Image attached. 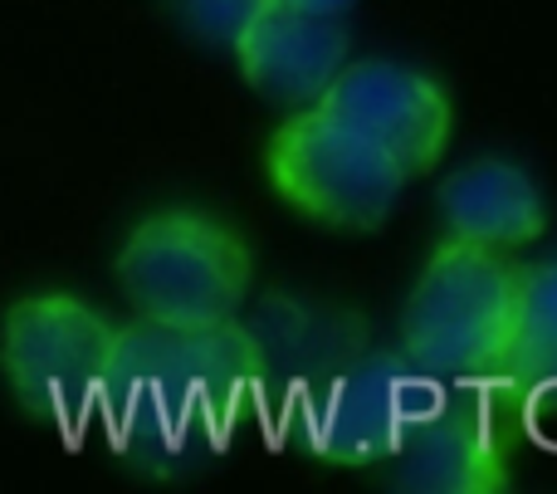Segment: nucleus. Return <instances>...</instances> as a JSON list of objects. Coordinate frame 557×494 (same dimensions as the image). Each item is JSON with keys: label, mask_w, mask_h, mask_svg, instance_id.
I'll list each match as a JSON object with an SVG mask.
<instances>
[{"label": "nucleus", "mask_w": 557, "mask_h": 494, "mask_svg": "<svg viewBox=\"0 0 557 494\" xmlns=\"http://www.w3.org/2000/svg\"><path fill=\"white\" fill-rule=\"evenodd\" d=\"M386 485L411 494H484L509 485L494 411L484 387H441L431 407L401 431L396 450L382 460Z\"/></svg>", "instance_id": "nucleus-8"}, {"label": "nucleus", "mask_w": 557, "mask_h": 494, "mask_svg": "<svg viewBox=\"0 0 557 494\" xmlns=\"http://www.w3.org/2000/svg\"><path fill=\"white\" fill-rule=\"evenodd\" d=\"M318 108L372 137L406 176L435 172L455 133L450 94L401 59H347Z\"/></svg>", "instance_id": "nucleus-7"}, {"label": "nucleus", "mask_w": 557, "mask_h": 494, "mask_svg": "<svg viewBox=\"0 0 557 494\" xmlns=\"http://www.w3.org/2000/svg\"><path fill=\"white\" fill-rule=\"evenodd\" d=\"M288 5L323 10V15H347V10H352V5H362V0H288Z\"/></svg>", "instance_id": "nucleus-14"}, {"label": "nucleus", "mask_w": 557, "mask_h": 494, "mask_svg": "<svg viewBox=\"0 0 557 494\" xmlns=\"http://www.w3.org/2000/svg\"><path fill=\"white\" fill-rule=\"evenodd\" d=\"M499 382L529 397H557V255L519 270L513 333Z\"/></svg>", "instance_id": "nucleus-12"}, {"label": "nucleus", "mask_w": 557, "mask_h": 494, "mask_svg": "<svg viewBox=\"0 0 557 494\" xmlns=\"http://www.w3.org/2000/svg\"><path fill=\"white\" fill-rule=\"evenodd\" d=\"M519 270L504 250L445 240L416 274L401 309V358L441 387H490L513 333Z\"/></svg>", "instance_id": "nucleus-2"}, {"label": "nucleus", "mask_w": 557, "mask_h": 494, "mask_svg": "<svg viewBox=\"0 0 557 494\" xmlns=\"http://www.w3.org/2000/svg\"><path fill=\"white\" fill-rule=\"evenodd\" d=\"M450 240L484 245V250H523L548 231L543 186L504 157H474L455 166L435 192Z\"/></svg>", "instance_id": "nucleus-11"}, {"label": "nucleus", "mask_w": 557, "mask_h": 494, "mask_svg": "<svg viewBox=\"0 0 557 494\" xmlns=\"http://www.w3.org/2000/svg\"><path fill=\"white\" fill-rule=\"evenodd\" d=\"M117 329L74 294H29L0 323V372L35 421L84 436L94 427Z\"/></svg>", "instance_id": "nucleus-5"}, {"label": "nucleus", "mask_w": 557, "mask_h": 494, "mask_svg": "<svg viewBox=\"0 0 557 494\" xmlns=\"http://www.w3.org/2000/svg\"><path fill=\"white\" fill-rule=\"evenodd\" d=\"M260 402V353L240 319L117 329L94 421L108 446L152 480H176L225 456L240 417Z\"/></svg>", "instance_id": "nucleus-1"}, {"label": "nucleus", "mask_w": 557, "mask_h": 494, "mask_svg": "<svg viewBox=\"0 0 557 494\" xmlns=\"http://www.w3.org/2000/svg\"><path fill=\"white\" fill-rule=\"evenodd\" d=\"M274 196L323 231L372 235L396 215L411 176L327 108H298L264 147Z\"/></svg>", "instance_id": "nucleus-4"}, {"label": "nucleus", "mask_w": 557, "mask_h": 494, "mask_svg": "<svg viewBox=\"0 0 557 494\" xmlns=\"http://www.w3.org/2000/svg\"><path fill=\"white\" fill-rule=\"evenodd\" d=\"M176 15V25L186 35H196L211 49H235L240 29L250 25V15L264 5V0H166Z\"/></svg>", "instance_id": "nucleus-13"}, {"label": "nucleus", "mask_w": 557, "mask_h": 494, "mask_svg": "<svg viewBox=\"0 0 557 494\" xmlns=\"http://www.w3.org/2000/svg\"><path fill=\"white\" fill-rule=\"evenodd\" d=\"M441 382L421 378L401 353H357L318 392H308L288 417L298 441L333 466H382L401 431L431 407Z\"/></svg>", "instance_id": "nucleus-6"}, {"label": "nucleus", "mask_w": 557, "mask_h": 494, "mask_svg": "<svg viewBox=\"0 0 557 494\" xmlns=\"http://www.w3.org/2000/svg\"><path fill=\"white\" fill-rule=\"evenodd\" d=\"M113 270L137 319L206 329L245 309L255 255L245 235L221 215L172 206L133 225Z\"/></svg>", "instance_id": "nucleus-3"}, {"label": "nucleus", "mask_w": 557, "mask_h": 494, "mask_svg": "<svg viewBox=\"0 0 557 494\" xmlns=\"http://www.w3.org/2000/svg\"><path fill=\"white\" fill-rule=\"evenodd\" d=\"M231 54L240 64V78L264 103L298 113V108H313L337 78V69L352 59V35L343 15L264 0Z\"/></svg>", "instance_id": "nucleus-10"}, {"label": "nucleus", "mask_w": 557, "mask_h": 494, "mask_svg": "<svg viewBox=\"0 0 557 494\" xmlns=\"http://www.w3.org/2000/svg\"><path fill=\"white\" fill-rule=\"evenodd\" d=\"M245 329L260 353V397H270L284 417L357 353H367L362 313L308 294H270Z\"/></svg>", "instance_id": "nucleus-9"}]
</instances>
